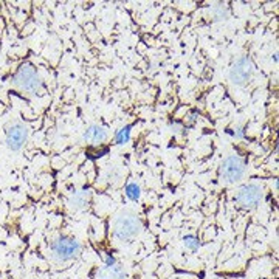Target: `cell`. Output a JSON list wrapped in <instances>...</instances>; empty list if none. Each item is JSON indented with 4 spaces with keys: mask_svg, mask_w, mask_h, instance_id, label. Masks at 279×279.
<instances>
[{
    "mask_svg": "<svg viewBox=\"0 0 279 279\" xmlns=\"http://www.w3.org/2000/svg\"><path fill=\"white\" fill-rule=\"evenodd\" d=\"M143 230L141 220L137 217V214L131 212V211H124L121 212L114 223V234L118 241L121 242H127L135 239Z\"/></svg>",
    "mask_w": 279,
    "mask_h": 279,
    "instance_id": "1",
    "label": "cell"
},
{
    "mask_svg": "<svg viewBox=\"0 0 279 279\" xmlns=\"http://www.w3.org/2000/svg\"><path fill=\"white\" fill-rule=\"evenodd\" d=\"M51 253L58 261H72L81 253V244L69 236H61L51 244Z\"/></svg>",
    "mask_w": 279,
    "mask_h": 279,
    "instance_id": "2",
    "label": "cell"
},
{
    "mask_svg": "<svg viewBox=\"0 0 279 279\" xmlns=\"http://www.w3.org/2000/svg\"><path fill=\"white\" fill-rule=\"evenodd\" d=\"M13 84L25 92H37L40 87V78L37 75V70L31 64L25 62L13 76Z\"/></svg>",
    "mask_w": 279,
    "mask_h": 279,
    "instance_id": "3",
    "label": "cell"
},
{
    "mask_svg": "<svg viewBox=\"0 0 279 279\" xmlns=\"http://www.w3.org/2000/svg\"><path fill=\"white\" fill-rule=\"evenodd\" d=\"M245 174V163L241 157L231 155L223 160L220 166V177L228 182V183H236L239 182Z\"/></svg>",
    "mask_w": 279,
    "mask_h": 279,
    "instance_id": "4",
    "label": "cell"
},
{
    "mask_svg": "<svg viewBox=\"0 0 279 279\" xmlns=\"http://www.w3.org/2000/svg\"><path fill=\"white\" fill-rule=\"evenodd\" d=\"M264 194H262V188L256 183H248V185H244L238 196H236V202L241 208H245V209H251V208H256L261 200H262Z\"/></svg>",
    "mask_w": 279,
    "mask_h": 279,
    "instance_id": "5",
    "label": "cell"
},
{
    "mask_svg": "<svg viewBox=\"0 0 279 279\" xmlns=\"http://www.w3.org/2000/svg\"><path fill=\"white\" fill-rule=\"evenodd\" d=\"M253 75V62L247 56L239 58L230 69V81L234 85H245Z\"/></svg>",
    "mask_w": 279,
    "mask_h": 279,
    "instance_id": "6",
    "label": "cell"
},
{
    "mask_svg": "<svg viewBox=\"0 0 279 279\" xmlns=\"http://www.w3.org/2000/svg\"><path fill=\"white\" fill-rule=\"evenodd\" d=\"M27 138H28V131H27L25 124H22V123H14V124L10 126L8 131H7L5 143H7L8 149H11V151H20L22 146L25 144Z\"/></svg>",
    "mask_w": 279,
    "mask_h": 279,
    "instance_id": "7",
    "label": "cell"
},
{
    "mask_svg": "<svg viewBox=\"0 0 279 279\" xmlns=\"http://www.w3.org/2000/svg\"><path fill=\"white\" fill-rule=\"evenodd\" d=\"M126 271L120 264H112V265H104L95 271L93 279H124Z\"/></svg>",
    "mask_w": 279,
    "mask_h": 279,
    "instance_id": "8",
    "label": "cell"
},
{
    "mask_svg": "<svg viewBox=\"0 0 279 279\" xmlns=\"http://www.w3.org/2000/svg\"><path fill=\"white\" fill-rule=\"evenodd\" d=\"M107 129L102 127V126H98V124H93L90 126L85 134H84V138L85 141H90L92 144H101L107 140Z\"/></svg>",
    "mask_w": 279,
    "mask_h": 279,
    "instance_id": "9",
    "label": "cell"
},
{
    "mask_svg": "<svg viewBox=\"0 0 279 279\" xmlns=\"http://www.w3.org/2000/svg\"><path fill=\"white\" fill-rule=\"evenodd\" d=\"M89 200H90V191H79L69 199V206L72 209H82L84 206H87Z\"/></svg>",
    "mask_w": 279,
    "mask_h": 279,
    "instance_id": "10",
    "label": "cell"
},
{
    "mask_svg": "<svg viewBox=\"0 0 279 279\" xmlns=\"http://www.w3.org/2000/svg\"><path fill=\"white\" fill-rule=\"evenodd\" d=\"M131 129H132V126H124V127H121V129L115 134V141H117L118 144H126V143H129V140H131Z\"/></svg>",
    "mask_w": 279,
    "mask_h": 279,
    "instance_id": "11",
    "label": "cell"
},
{
    "mask_svg": "<svg viewBox=\"0 0 279 279\" xmlns=\"http://www.w3.org/2000/svg\"><path fill=\"white\" fill-rule=\"evenodd\" d=\"M140 186L137 185V183H127L126 185V196H127V199H131L132 202H137L138 199H140Z\"/></svg>",
    "mask_w": 279,
    "mask_h": 279,
    "instance_id": "12",
    "label": "cell"
},
{
    "mask_svg": "<svg viewBox=\"0 0 279 279\" xmlns=\"http://www.w3.org/2000/svg\"><path fill=\"white\" fill-rule=\"evenodd\" d=\"M183 242H185V247H186L188 250H191V251H196V250H199V247H200V242H199V239H197L196 236H186V238L183 239Z\"/></svg>",
    "mask_w": 279,
    "mask_h": 279,
    "instance_id": "13",
    "label": "cell"
},
{
    "mask_svg": "<svg viewBox=\"0 0 279 279\" xmlns=\"http://www.w3.org/2000/svg\"><path fill=\"white\" fill-rule=\"evenodd\" d=\"M171 129H173V132H176V134H180V132L183 131V126H182L180 123H177V121H173V123H171Z\"/></svg>",
    "mask_w": 279,
    "mask_h": 279,
    "instance_id": "14",
    "label": "cell"
},
{
    "mask_svg": "<svg viewBox=\"0 0 279 279\" xmlns=\"http://www.w3.org/2000/svg\"><path fill=\"white\" fill-rule=\"evenodd\" d=\"M197 117H199V114H197V112H192V114L191 115H188V124H192L196 120H197Z\"/></svg>",
    "mask_w": 279,
    "mask_h": 279,
    "instance_id": "15",
    "label": "cell"
},
{
    "mask_svg": "<svg viewBox=\"0 0 279 279\" xmlns=\"http://www.w3.org/2000/svg\"><path fill=\"white\" fill-rule=\"evenodd\" d=\"M234 135H236L238 138H242V137H244V131H242L241 127H238V129H236V132H234Z\"/></svg>",
    "mask_w": 279,
    "mask_h": 279,
    "instance_id": "16",
    "label": "cell"
},
{
    "mask_svg": "<svg viewBox=\"0 0 279 279\" xmlns=\"http://www.w3.org/2000/svg\"><path fill=\"white\" fill-rule=\"evenodd\" d=\"M216 279H222V277H216Z\"/></svg>",
    "mask_w": 279,
    "mask_h": 279,
    "instance_id": "17",
    "label": "cell"
}]
</instances>
